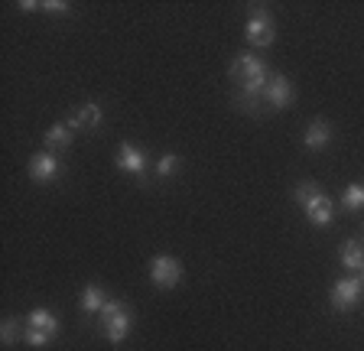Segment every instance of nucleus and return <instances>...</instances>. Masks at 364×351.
I'll list each match as a JSON object with an SVG mask.
<instances>
[{
	"instance_id": "1",
	"label": "nucleus",
	"mask_w": 364,
	"mask_h": 351,
	"mask_svg": "<svg viewBox=\"0 0 364 351\" xmlns=\"http://www.w3.org/2000/svg\"><path fill=\"white\" fill-rule=\"evenodd\" d=\"M228 75L241 85V94H247V98H260L264 88H267L270 72H267V62L260 59L257 53H241L235 62H231Z\"/></svg>"
},
{
	"instance_id": "11",
	"label": "nucleus",
	"mask_w": 364,
	"mask_h": 351,
	"mask_svg": "<svg viewBox=\"0 0 364 351\" xmlns=\"http://www.w3.org/2000/svg\"><path fill=\"white\" fill-rule=\"evenodd\" d=\"M306 150L318 153V150H326L328 144H332V127H328V121H322V117H316V121L306 127V137H303Z\"/></svg>"
},
{
	"instance_id": "21",
	"label": "nucleus",
	"mask_w": 364,
	"mask_h": 351,
	"mask_svg": "<svg viewBox=\"0 0 364 351\" xmlns=\"http://www.w3.org/2000/svg\"><path fill=\"white\" fill-rule=\"evenodd\" d=\"M20 10H39L36 0H20Z\"/></svg>"
},
{
	"instance_id": "17",
	"label": "nucleus",
	"mask_w": 364,
	"mask_h": 351,
	"mask_svg": "<svg viewBox=\"0 0 364 351\" xmlns=\"http://www.w3.org/2000/svg\"><path fill=\"white\" fill-rule=\"evenodd\" d=\"M176 169H179V156H176V153H163V156L156 160V176H159V179L176 176Z\"/></svg>"
},
{
	"instance_id": "13",
	"label": "nucleus",
	"mask_w": 364,
	"mask_h": 351,
	"mask_svg": "<svg viewBox=\"0 0 364 351\" xmlns=\"http://www.w3.org/2000/svg\"><path fill=\"white\" fill-rule=\"evenodd\" d=\"M26 328H36V332H46V335H59V319H55L49 309H33L26 315Z\"/></svg>"
},
{
	"instance_id": "20",
	"label": "nucleus",
	"mask_w": 364,
	"mask_h": 351,
	"mask_svg": "<svg viewBox=\"0 0 364 351\" xmlns=\"http://www.w3.org/2000/svg\"><path fill=\"white\" fill-rule=\"evenodd\" d=\"M39 10H46V14H53V16H65L72 7H68L65 0H43V4H39Z\"/></svg>"
},
{
	"instance_id": "5",
	"label": "nucleus",
	"mask_w": 364,
	"mask_h": 351,
	"mask_svg": "<svg viewBox=\"0 0 364 351\" xmlns=\"http://www.w3.org/2000/svg\"><path fill=\"white\" fill-rule=\"evenodd\" d=\"M273 36H277V30H273V16L267 14L264 7H254L247 16V26H244V39H247L254 49H267L273 43Z\"/></svg>"
},
{
	"instance_id": "4",
	"label": "nucleus",
	"mask_w": 364,
	"mask_h": 351,
	"mask_svg": "<svg viewBox=\"0 0 364 351\" xmlns=\"http://www.w3.org/2000/svg\"><path fill=\"white\" fill-rule=\"evenodd\" d=\"M361 296H364V280H361V274L335 280L332 293H328V299H332V309H335V313H351V309L361 303Z\"/></svg>"
},
{
	"instance_id": "19",
	"label": "nucleus",
	"mask_w": 364,
	"mask_h": 351,
	"mask_svg": "<svg viewBox=\"0 0 364 351\" xmlns=\"http://www.w3.org/2000/svg\"><path fill=\"white\" fill-rule=\"evenodd\" d=\"M23 342L30 345V348H46V345L53 342V335H46V332H36V328H23Z\"/></svg>"
},
{
	"instance_id": "9",
	"label": "nucleus",
	"mask_w": 364,
	"mask_h": 351,
	"mask_svg": "<svg viewBox=\"0 0 364 351\" xmlns=\"http://www.w3.org/2000/svg\"><path fill=\"white\" fill-rule=\"evenodd\" d=\"M117 169L127 176H144L146 173V156L140 146L134 144H121L117 146Z\"/></svg>"
},
{
	"instance_id": "14",
	"label": "nucleus",
	"mask_w": 364,
	"mask_h": 351,
	"mask_svg": "<svg viewBox=\"0 0 364 351\" xmlns=\"http://www.w3.org/2000/svg\"><path fill=\"white\" fill-rule=\"evenodd\" d=\"M341 267L351 270V274H361V270H364V247H361V241H345V244H341Z\"/></svg>"
},
{
	"instance_id": "3",
	"label": "nucleus",
	"mask_w": 364,
	"mask_h": 351,
	"mask_svg": "<svg viewBox=\"0 0 364 351\" xmlns=\"http://www.w3.org/2000/svg\"><path fill=\"white\" fill-rule=\"evenodd\" d=\"M130 325H134L130 306L124 299H107L105 309H101V335L111 345H121L130 335Z\"/></svg>"
},
{
	"instance_id": "15",
	"label": "nucleus",
	"mask_w": 364,
	"mask_h": 351,
	"mask_svg": "<svg viewBox=\"0 0 364 351\" xmlns=\"http://www.w3.org/2000/svg\"><path fill=\"white\" fill-rule=\"evenodd\" d=\"M105 303H107V293L101 290L98 283H88V286L82 290V309L85 313H101Z\"/></svg>"
},
{
	"instance_id": "12",
	"label": "nucleus",
	"mask_w": 364,
	"mask_h": 351,
	"mask_svg": "<svg viewBox=\"0 0 364 351\" xmlns=\"http://www.w3.org/2000/svg\"><path fill=\"white\" fill-rule=\"evenodd\" d=\"M98 124H101V107L95 104V101L75 107V111H72V117H68V127H72V130H95Z\"/></svg>"
},
{
	"instance_id": "2",
	"label": "nucleus",
	"mask_w": 364,
	"mask_h": 351,
	"mask_svg": "<svg viewBox=\"0 0 364 351\" xmlns=\"http://www.w3.org/2000/svg\"><path fill=\"white\" fill-rule=\"evenodd\" d=\"M293 199L303 205L306 218H309L316 228H328V225H332V218H335V202L328 199V195L318 189L316 183H299V185L293 189Z\"/></svg>"
},
{
	"instance_id": "22",
	"label": "nucleus",
	"mask_w": 364,
	"mask_h": 351,
	"mask_svg": "<svg viewBox=\"0 0 364 351\" xmlns=\"http://www.w3.org/2000/svg\"><path fill=\"white\" fill-rule=\"evenodd\" d=\"M361 280H364V270H361Z\"/></svg>"
},
{
	"instance_id": "6",
	"label": "nucleus",
	"mask_w": 364,
	"mask_h": 351,
	"mask_svg": "<svg viewBox=\"0 0 364 351\" xmlns=\"http://www.w3.org/2000/svg\"><path fill=\"white\" fill-rule=\"evenodd\" d=\"M182 280V264L173 254H156L150 260V283L156 290H173L176 283Z\"/></svg>"
},
{
	"instance_id": "7",
	"label": "nucleus",
	"mask_w": 364,
	"mask_h": 351,
	"mask_svg": "<svg viewBox=\"0 0 364 351\" xmlns=\"http://www.w3.org/2000/svg\"><path fill=\"white\" fill-rule=\"evenodd\" d=\"M62 160H59V153L53 150H39L30 156V163H26V173H30L33 183H55L62 176Z\"/></svg>"
},
{
	"instance_id": "16",
	"label": "nucleus",
	"mask_w": 364,
	"mask_h": 351,
	"mask_svg": "<svg viewBox=\"0 0 364 351\" xmlns=\"http://www.w3.org/2000/svg\"><path fill=\"white\" fill-rule=\"evenodd\" d=\"M341 205L348 208V212H361V208H364V185L351 183L348 189L341 192Z\"/></svg>"
},
{
	"instance_id": "10",
	"label": "nucleus",
	"mask_w": 364,
	"mask_h": 351,
	"mask_svg": "<svg viewBox=\"0 0 364 351\" xmlns=\"http://www.w3.org/2000/svg\"><path fill=\"white\" fill-rule=\"evenodd\" d=\"M43 144H46V150L62 153V150H68V146L75 144V130L68 127V121H59V124H53V127L46 130Z\"/></svg>"
},
{
	"instance_id": "8",
	"label": "nucleus",
	"mask_w": 364,
	"mask_h": 351,
	"mask_svg": "<svg viewBox=\"0 0 364 351\" xmlns=\"http://www.w3.org/2000/svg\"><path fill=\"white\" fill-rule=\"evenodd\" d=\"M260 98L267 101V104L273 107V111H283V107H289L296 101V92H293V82H289L287 75H270L267 78V88Z\"/></svg>"
},
{
	"instance_id": "18",
	"label": "nucleus",
	"mask_w": 364,
	"mask_h": 351,
	"mask_svg": "<svg viewBox=\"0 0 364 351\" xmlns=\"http://www.w3.org/2000/svg\"><path fill=\"white\" fill-rule=\"evenodd\" d=\"M16 338H20V322H16L14 315H7V319H4V325H0V342L14 345Z\"/></svg>"
}]
</instances>
